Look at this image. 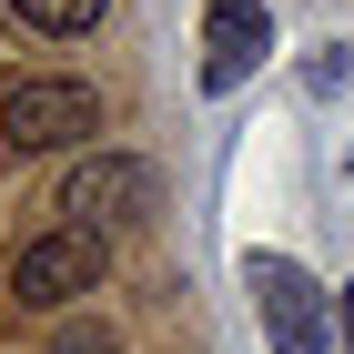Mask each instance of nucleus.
Returning <instances> with one entry per match:
<instances>
[{
	"instance_id": "nucleus-5",
	"label": "nucleus",
	"mask_w": 354,
	"mask_h": 354,
	"mask_svg": "<svg viewBox=\"0 0 354 354\" xmlns=\"http://www.w3.org/2000/svg\"><path fill=\"white\" fill-rule=\"evenodd\" d=\"M263 51H273V10H263V0H203V82H213V91L253 82Z\"/></svg>"
},
{
	"instance_id": "nucleus-2",
	"label": "nucleus",
	"mask_w": 354,
	"mask_h": 354,
	"mask_svg": "<svg viewBox=\"0 0 354 354\" xmlns=\"http://www.w3.org/2000/svg\"><path fill=\"white\" fill-rule=\"evenodd\" d=\"M82 132H102V91L91 82H41V71L0 82V162L61 152V142H82Z\"/></svg>"
},
{
	"instance_id": "nucleus-6",
	"label": "nucleus",
	"mask_w": 354,
	"mask_h": 354,
	"mask_svg": "<svg viewBox=\"0 0 354 354\" xmlns=\"http://www.w3.org/2000/svg\"><path fill=\"white\" fill-rule=\"evenodd\" d=\"M30 30H51V41H82V30H102V10L111 0H10Z\"/></svg>"
},
{
	"instance_id": "nucleus-4",
	"label": "nucleus",
	"mask_w": 354,
	"mask_h": 354,
	"mask_svg": "<svg viewBox=\"0 0 354 354\" xmlns=\"http://www.w3.org/2000/svg\"><path fill=\"white\" fill-rule=\"evenodd\" d=\"M152 162L142 152H102V162H82L71 183H61V213L82 223V233H111V223H132V213H152Z\"/></svg>"
},
{
	"instance_id": "nucleus-1",
	"label": "nucleus",
	"mask_w": 354,
	"mask_h": 354,
	"mask_svg": "<svg viewBox=\"0 0 354 354\" xmlns=\"http://www.w3.org/2000/svg\"><path fill=\"white\" fill-rule=\"evenodd\" d=\"M111 263V233H82V223H61V233H41V243L10 253V273H0V304L10 314H61V304H82L91 283H102Z\"/></svg>"
},
{
	"instance_id": "nucleus-3",
	"label": "nucleus",
	"mask_w": 354,
	"mask_h": 354,
	"mask_svg": "<svg viewBox=\"0 0 354 354\" xmlns=\"http://www.w3.org/2000/svg\"><path fill=\"white\" fill-rule=\"evenodd\" d=\"M243 283H253V314H263L273 354H324V294H314V273L294 253H253Z\"/></svg>"
},
{
	"instance_id": "nucleus-8",
	"label": "nucleus",
	"mask_w": 354,
	"mask_h": 354,
	"mask_svg": "<svg viewBox=\"0 0 354 354\" xmlns=\"http://www.w3.org/2000/svg\"><path fill=\"white\" fill-rule=\"evenodd\" d=\"M344 354H354V283H344Z\"/></svg>"
},
{
	"instance_id": "nucleus-7",
	"label": "nucleus",
	"mask_w": 354,
	"mask_h": 354,
	"mask_svg": "<svg viewBox=\"0 0 354 354\" xmlns=\"http://www.w3.org/2000/svg\"><path fill=\"white\" fill-rule=\"evenodd\" d=\"M51 354H111V334H102V324H71V334H61Z\"/></svg>"
}]
</instances>
